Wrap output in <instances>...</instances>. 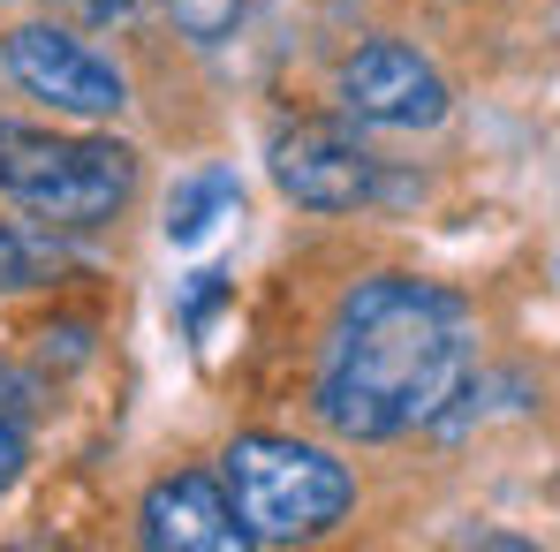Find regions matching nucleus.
I'll return each instance as SVG.
<instances>
[{
	"label": "nucleus",
	"instance_id": "obj_1",
	"mask_svg": "<svg viewBox=\"0 0 560 552\" xmlns=\"http://www.w3.org/2000/svg\"><path fill=\"white\" fill-rule=\"evenodd\" d=\"M469 378V318L455 295L409 273L357 280L334 310L318 416L341 439H401L432 424Z\"/></svg>",
	"mask_w": 560,
	"mask_h": 552
},
{
	"label": "nucleus",
	"instance_id": "obj_2",
	"mask_svg": "<svg viewBox=\"0 0 560 552\" xmlns=\"http://www.w3.org/2000/svg\"><path fill=\"white\" fill-rule=\"evenodd\" d=\"M220 484L250 530V545H303V538H326L357 484L349 469L326 455V447H303V439H273V432H250L220 455Z\"/></svg>",
	"mask_w": 560,
	"mask_h": 552
},
{
	"label": "nucleus",
	"instance_id": "obj_3",
	"mask_svg": "<svg viewBox=\"0 0 560 552\" xmlns=\"http://www.w3.org/2000/svg\"><path fill=\"white\" fill-rule=\"evenodd\" d=\"M137 152L114 137H46L23 121H0V197L23 204L46 227H98L129 204Z\"/></svg>",
	"mask_w": 560,
	"mask_h": 552
},
{
	"label": "nucleus",
	"instance_id": "obj_4",
	"mask_svg": "<svg viewBox=\"0 0 560 552\" xmlns=\"http://www.w3.org/2000/svg\"><path fill=\"white\" fill-rule=\"evenodd\" d=\"M273 183L311 212H357L378 197V160L334 121H295L273 137Z\"/></svg>",
	"mask_w": 560,
	"mask_h": 552
},
{
	"label": "nucleus",
	"instance_id": "obj_5",
	"mask_svg": "<svg viewBox=\"0 0 560 552\" xmlns=\"http://www.w3.org/2000/svg\"><path fill=\"white\" fill-rule=\"evenodd\" d=\"M341 106L372 129H432L447 114V77L417 46L378 38V46L341 61Z\"/></svg>",
	"mask_w": 560,
	"mask_h": 552
},
{
	"label": "nucleus",
	"instance_id": "obj_6",
	"mask_svg": "<svg viewBox=\"0 0 560 552\" xmlns=\"http://www.w3.org/2000/svg\"><path fill=\"white\" fill-rule=\"evenodd\" d=\"M8 77L23 84L31 98H54L61 114H114L121 106V77H114V61H98L84 38H69V31H54V23H23V31H8Z\"/></svg>",
	"mask_w": 560,
	"mask_h": 552
},
{
	"label": "nucleus",
	"instance_id": "obj_7",
	"mask_svg": "<svg viewBox=\"0 0 560 552\" xmlns=\"http://www.w3.org/2000/svg\"><path fill=\"white\" fill-rule=\"evenodd\" d=\"M137 538H144L152 552H243L250 545V530H243L228 484H220V477H197V469L160 477V484L144 492Z\"/></svg>",
	"mask_w": 560,
	"mask_h": 552
},
{
	"label": "nucleus",
	"instance_id": "obj_8",
	"mask_svg": "<svg viewBox=\"0 0 560 552\" xmlns=\"http://www.w3.org/2000/svg\"><path fill=\"white\" fill-rule=\"evenodd\" d=\"M235 204H243L235 175H220V167L189 175V183L167 197V243H205L220 220H235Z\"/></svg>",
	"mask_w": 560,
	"mask_h": 552
},
{
	"label": "nucleus",
	"instance_id": "obj_9",
	"mask_svg": "<svg viewBox=\"0 0 560 552\" xmlns=\"http://www.w3.org/2000/svg\"><path fill=\"white\" fill-rule=\"evenodd\" d=\"M69 266V250L54 243V227L31 220H0V287H38Z\"/></svg>",
	"mask_w": 560,
	"mask_h": 552
},
{
	"label": "nucleus",
	"instance_id": "obj_10",
	"mask_svg": "<svg viewBox=\"0 0 560 552\" xmlns=\"http://www.w3.org/2000/svg\"><path fill=\"white\" fill-rule=\"evenodd\" d=\"M167 15H175V31H183V38L220 46V38H235V23L250 15V0H167Z\"/></svg>",
	"mask_w": 560,
	"mask_h": 552
},
{
	"label": "nucleus",
	"instance_id": "obj_11",
	"mask_svg": "<svg viewBox=\"0 0 560 552\" xmlns=\"http://www.w3.org/2000/svg\"><path fill=\"white\" fill-rule=\"evenodd\" d=\"M212 303H220V273H189V295H183V326L189 333H205Z\"/></svg>",
	"mask_w": 560,
	"mask_h": 552
},
{
	"label": "nucleus",
	"instance_id": "obj_12",
	"mask_svg": "<svg viewBox=\"0 0 560 552\" xmlns=\"http://www.w3.org/2000/svg\"><path fill=\"white\" fill-rule=\"evenodd\" d=\"M15 477H23V432H15V424L0 416V492H8Z\"/></svg>",
	"mask_w": 560,
	"mask_h": 552
},
{
	"label": "nucleus",
	"instance_id": "obj_13",
	"mask_svg": "<svg viewBox=\"0 0 560 552\" xmlns=\"http://www.w3.org/2000/svg\"><path fill=\"white\" fill-rule=\"evenodd\" d=\"M137 0H77V15H92V23H114V15H129Z\"/></svg>",
	"mask_w": 560,
	"mask_h": 552
}]
</instances>
